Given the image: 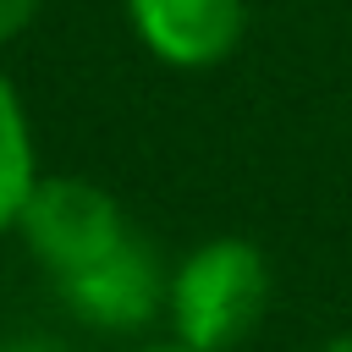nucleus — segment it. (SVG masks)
<instances>
[{"label": "nucleus", "mask_w": 352, "mask_h": 352, "mask_svg": "<svg viewBox=\"0 0 352 352\" xmlns=\"http://www.w3.org/2000/svg\"><path fill=\"white\" fill-rule=\"evenodd\" d=\"M275 275L258 242L209 236L187 248L165 275V324L170 341L192 352H236L270 314Z\"/></svg>", "instance_id": "f257e3e1"}, {"label": "nucleus", "mask_w": 352, "mask_h": 352, "mask_svg": "<svg viewBox=\"0 0 352 352\" xmlns=\"http://www.w3.org/2000/svg\"><path fill=\"white\" fill-rule=\"evenodd\" d=\"M16 236L33 253V264L44 270V280L66 286L72 275L110 258L132 236V220H126L121 198L110 187H99L94 176H38L33 198L22 204Z\"/></svg>", "instance_id": "f03ea898"}, {"label": "nucleus", "mask_w": 352, "mask_h": 352, "mask_svg": "<svg viewBox=\"0 0 352 352\" xmlns=\"http://www.w3.org/2000/svg\"><path fill=\"white\" fill-rule=\"evenodd\" d=\"M38 11H44V0H0V50L16 44L38 22Z\"/></svg>", "instance_id": "423d86ee"}, {"label": "nucleus", "mask_w": 352, "mask_h": 352, "mask_svg": "<svg viewBox=\"0 0 352 352\" xmlns=\"http://www.w3.org/2000/svg\"><path fill=\"white\" fill-rule=\"evenodd\" d=\"M38 143H33V121L22 104V88L11 82V72L0 66V236L16 231L22 204L38 187Z\"/></svg>", "instance_id": "39448f33"}, {"label": "nucleus", "mask_w": 352, "mask_h": 352, "mask_svg": "<svg viewBox=\"0 0 352 352\" xmlns=\"http://www.w3.org/2000/svg\"><path fill=\"white\" fill-rule=\"evenodd\" d=\"M165 264L160 253L132 231L110 258H99L94 270L72 275L66 286H55V297L66 302V314L94 330V336H143L154 319H165Z\"/></svg>", "instance_id": "7ed1b4c3"}, {"label": "nucleus", "mask_w": 352, "mask_h": 352, "mask_svg": "<svg viewBox=\"0 0 352 352\" xmlns=\"http://www.w3.org/2000/svg\"><path fill=\"white\" fill-rule=\"evenodd\" d=\"M0 352H60V341H50V336H0Z\"/></svg>", "instance_id": "0eeeda50"}, {"label": "nucleus", "mask_w": 352, "mask_h": 352, "mask_svg": "<svg viewBox=\"0 0 352 352\" xmlns=\"http://www.w3.org/2000/svg\"><path fill=\"white\" fill-rule=\"evenodd\" d=\"M121 352H192V346H182V341L160 336V341H132V346H121Z\"/></svg>", "instance_id": "6e6552de"}, {"label": "nucleus", "mask_w": 352, "mask_h": 352, "mask_svg": "<svg viewBox=\"0 0 352 352\" xmlns=\"http://www.w3.org/2000/svg\"><path fill=\"white\" fill-rule=\"evenodd\" d=\"M132 38L170 72L226 66L248 38V0H121Z\"/></svg>", "instance_id": "20e7f679"}, {"label": "nucleus", "mask_w": 352, "mask_h": 352, "mask_svg": "<svg viewBox=\"0 0 352 352\" xmlns=\"http://www.w3.org/2000/svg\"><path fill=\"white\" fill-rule=\"evenodd\" d=\"M319 352H352V330H341V336H330Z\"/></svg>", "instance_id": "1a4fd4ad"}]
</instances>
